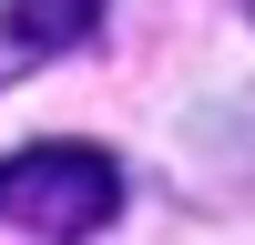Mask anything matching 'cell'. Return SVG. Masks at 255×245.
I'll use <instances>...</instances> for the list:
<instances>
[{
  "instance_id": "1",
  "label": "cell",
  "mask_w": 255,
  "mask_h": 245,
  "mask_svg": "<svg viewBox=\"0 0 255 245\" xmlns=\"http://www.w3.org/2000/svg\"><path fill=\"white\" fill-rule=\"evenodd\" d=\"M123 215V163L102 143H20L0 153V225L41 245H82Z\"/></svg>"
},
{
  "instance_id": "2",
  "label": "cell",
  "mask_w": 255,
  "mask_h": 245,
  "mask_svg": "<svg viewBox=\"0 0 255 245\" xmlns=\"http://www.w3.org/2000/svg\"><path fill=\"white\" fill-rule=\"evenodd\" d=\"M102 10H113V0H0V31H10L20 51H72V41L102 31Z\"/></svg>"
}]
</instances>
